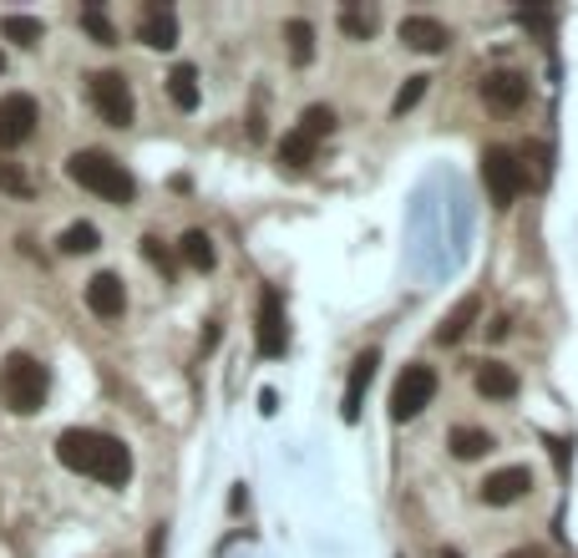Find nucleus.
Returning <instances> with one entry per match:
<instances>
[{"label": "nucleus", "instance_id": "obj_1", "mask_svg": "<svg viewBox=\"0 0 578 558\" xmlns=\"http://www.w3.org/2000/svg\"><path fill=\"white\" fill-rule=\"evenodd\" d=\"M56 462L81 472V478H97L102 488H122L132 478V453L118 437L107 432H87V426H71L56 437Z\"/></svg>", "mask_w": 578, "mask_h": 558}, {"label": "nucleus", "instance_id": "obj_2", "mask_svg": "<svg viewBox=\"0 0 578 558\" xmlns=\"http://www.w3.org/2000/svg\"><path fill=\"white\" fill-rule=\"evenodd\" d=\"M66 174H71V183H81L87 193H97V199H107V203H132L137 199L132 174L112 158V153H97V147L71 153V158H66Z\"/></svg>", "mask_w": 578, "mask_h": 558}, {"label": "nucleus", "instance_id": "obj_3", "mask_svg": "<svg viewBox=\"0 0 578 558\" xmlns=\"http://www.w3.org/2000/svg\"><path fill=\"white\" fill-rule=\"evenodd\" d=\"M46 391H52V376H46V366L36 356H26V350L5 356V366H0V397H5L11 412H21V416L41 412Z\"/></svg>", "mask_w": 578, "mask_h": 558}, {"label": "nucleus", "instance_id": "obj_4", "mask_svg": "<svg viewBox=\"0 0 578 558\" xmlns=\"http://www.w3.org/2000/svg\"><path fill=\"white\" fill-rule=\"evenodd\" d=\"M87 97H92L97 118L107 127H132V87L122 71H92L87 77Z\"/></svg>", "mask_w": 578, "mask_h": 558}, {"label": "nucleus", "instance_id": "obj_5", "mask_svg": "<svg viewBox=\"0 0 578 558\" xmlns=\"http://www.w3.org/2000/svg\"><path fill=\"white\" fill-rule=\"evenodd\" d=\"M482 183H487V199L498 203V209H508V203L523 193V168H518V153L513 147H482Z\"/></svg>", "mask_w": 578, "mask_h": 558}, {"label": "nucleus", "instance_id": "obj_6", "mask_svg": "<svg viewBox=\"0 0 578 558\" xmlns=\"http://www.w3.org/2000/svg\"><path fill=\"white\" fill-rule=\"evenodd\" d=\"M432 397H436V371L432 366H407L391 386V416L396 422H416Z\"/></svg>", "mask_w": 578, "mask_h": 558}, {"label": "nucleus", "instance_id": "obj_7", "mask_svg": "<svg viewBox=\"0 0 578 558\" xmlns=\"http://www.w3.org/2000/svg\"><path fill=\"white\" fill-rule=\"evenodd\" d=\"M254 341L264 356H285L289 350V320H285V294L269 284L259 290V310H254Z\"/></svg>", "mask_w": 578, "mask_h": 558}, {"label": "nucleus", "instance_id": "obj_8", "mask_svg": "<svg viewBox=\"0 0 578 558\" xmlns=\"http://www.w3.org/2000/svg\"><path fill=\"white\" fill-rule=\"evenodd\" d=\"M31 133H36V102H31L26 92L0 97V153H5V147H21Z\"/></svg>", "mask_w": 578, "mask_h": 558}, {"label": "nucleus", "instance_id": "obj_9", "mask_svg": "<svg viewBox=\"0 0 578 558\" xmlns=\"http://www.w3.org/2000/svg\"><path fill=\"white\" fill-rule=\"evenodd\" d=\"M482 102H487V112H518V107L527 102V81L518 77V71H487V81H482Z\"/></svg>", "mask_w": 578, "mask_h": 558}, {"label": "nucleus", "instance_id": "obj_10", "mask_svg": "<svg viewBox=\"0 0 578 558\" xmlns=\"http://www.w3.org/2000/svg\"><path fill=\"white\" fill-rule=\"evenodd\" d=\"M137 41H147L153 52H173L178 46V11L173 5H147L143 21H137Z\"/></svg>", "mask_w": 578, "mask_h": 558}, {"label": "nucleus", "instance_id": "obj_11", "mask_svg": "<svg viewBox=\"0 0 578 558\" xmlns=\"http://www.w3.org/2000/svg\"><path fill=\"white\" fill-rule=\"evenodd\" d=\"M527 488H533V472H527V467H498V472L482 482V503L508 507V503H518V498H527Z\"/></svg>", "mask_w": 578, "mask_h": 558}, {"label": "nucleus", "instance_id": "obj_12", "mask_svg": "<svg viewBox=\"0 0 578 558\" xmlns=\"http://www.w3.org/2000/svg\"><path fill=\"white\" fill-rule=\"evenodd\" d=\"M87 310L102 320H118L127 310V290H122L118 275H92L87 279Z\"/></svg>", "mask_w": 578, "mask_h": 558}, {"label": "nucleus", "instance_id": "obj_13", "mask_svg": "<svg viewBox=\"0 0 578 558\" xmlns=\"http://www.w3.org/2000/svg\"><path fill=\"white\" fill-rule=\"evenodd\" d=\"M401 41H407L411 52H447V26H442V21H432V15H407V21H401Z\"/></svg>", "mask_w": 578, "mask_h": 558}, {"label": "nucleus", "instance_id": "obj_14", "mask_svg": "<svg viewBox=\"0 0 578 558\" xmlns=\"http://www.w3.org/2000/svg\"><path fill=\"white\" fill-rule=\"evenodd\" d=\"M376 366H381V356L376 350H360L355 356V366H351V386H345V422H355L360 416V401H366V391H370V376H376Z\"/></svg>", "mask_w": 578, "mask_h": 558}, {"label": "nucleus", "instance_id": "obj_15", "mask_svg": "<svg viewBox=\"0 0 578 558\" xmlns=\"http://www.w3.org/2000/svg\"><path fill=\"white\" fill-rule=\"evenodd\" d=\"M473 386H477V397H487V401H508L518 391V376L502 360H482L473 371Z\"/></svg>", "mask_w": 578, "mask_h": 558}, {"label": "nucleus", "instance_id": "obj_16", "mask_svg": "<svg viewBox=\"0 0 578 558\" xmlns=\"http://www.w3.org/2000/svg\"><path fill=\"white\" fill-rule=\"evenodd\" d=\"M447 447H452V457H457V462H477V457L492 453V432H482V426H452Z\"/></svg>", "mask_w": 578, "mask_h": 558}, {"label": "nucleus", "instance_id": "obj_17", "mask_svg": "<svg viewBox=\"0 0 578 558\" xmlns=\"http://www.w3.org/2000/svg\"><path fill=\"white\" fill-rule=\"evenodd\" d=\"M178 259H184L188 269H198V275H209V269L219 265V249H213V239L203 228H188L184 239H178Z\"/></svg>", "mask_w": 578, "mask_h": 558}, {"label": "nucleus", "instance_id": "obj_18", "mask_svg": "<svg viewBox=\"0 0 578 558\" xmlns=\"http://www.w3.org/2000/svg\"><path fill=\"white\" fill-rule=\"evenodd\" d=\"M518 168H523V188H548V174H553L548 147H543V143H527L523 153H518Z\"/></svg>", "mask_w": 578, "mask_h": 558}, {"label": "nucleus", "instance_id": "obj_19", "mask_svg": "<svg viewBox=\"0 0 578 558\" xmlns=\"http://www.w3.org/2000/svg\"><path fill=\"white\" fill-rule=\"evenodd\" d=\"M477 320V294H467L457 310H452L447 320H442V331H436V346H457L462 335H467V325Z\"/></svg>", "mask_w": 578, "mask_h": 558}, {"label": "nucleus", "instance_id": "obj_20", "mask_svg": "<svg viewBox=\"0 0 578 558\" xmlns=\"http://www.w3.org/2000/svg\"><path fill=\"white\" fill-rule=\"evenodd\" d=\"M168 97H173V107H184V112H193L198 107V71L188 67V62L168 71Z\"/></svg>", "mask_w": 578, "mask_h": 558}, {"label": "nucleus", "instance_id": "obj_21", "mask_svg": "<svg viewBox=\"0 0 578 558\" xmlns=\"http://www.w3.org/2000/svg\"><path fill=\"white\" fill-rule=\"evenodd\" d=\"M335 21H341V31L351 41H370V36H376V5H345Z\"/></svg>", "mask_w": 578, "mask_h": 558}, {"label": "nucleus", "instance_id": "obj_22", "mask_svg": "<svg viewBox=\"0 0 578 558\" xmlns=\"http://www.w3.org/2000/svg\"><path fill=\"white\" fill-rule=\"evenodd\" d=\"M279 163L300 174V168H310V163H315V143H310V137H304L300 127H294V133H289L285 143H279Z\"/></svg>", "mask_w": 578, "mask_h": 558}, {"label": "nucleus", "instance_id": "obj_23", "mask_svg": "<svg viewBox=\"0 0 578 558\" xmlns=\"http://www.w3.org/2000/svg\"><path fill=\"white\" fill-rule=\"evenodd\" d=\"M0 36L15 41V46H36V41L46 36V26H41L36 15H5V21H0Z\"/></svg>", "mask_w": 578, "mask_h": 558}, {"label": "nucleus", "instance_id": "obj_24", "mask_svg": "<svg viewBox=\"0 0 578 558\" xmlns=\"http://www.w3.org/2000/svg\"><path fill=\"white\" fill-rule=\"evenodd\" d=\"M285 41H289V62H294V67H304V62L315 56V31H310V21H289Z\"/></svg>", "mask_w": 578, "mask_h": 558}, {"label": "nucleus", "instance_id": "obj_25", "mask_svg": "<svg viewBox=\"0 0 578 558\" xmlns=\"http://www.w3.org/2000/svg\"><path fill=\"white\" fill-rule=\"evenodd\" d=\"M300 133L310 137V143H320V137L335 133V107L315 102V107H304V118H300Z\"/></svg>", "mask_w": 578, "mask_h": 558}, {"label": "nucleus", "instance_id": "obj_26", "mask_svg": "<svg viewBox=\"0 0 578 558\" xmlns=\"http://www.w3.org/2000/svg\"><path fill=\"white\" fill-rule=\"evenodd\" d=\"M426 87H432V77H407L401 81V92H396V102H391V118H407L411 107L426 97Z\"/></svg>", "mask_w": 578, "mask_h": 558}, {"label": "nucleus", "instance_id": "obj_27", "mask_svg": "<svg viewBox=\"0 0 578 558\" xmlns=\"http://www.w3.org/2000/svg\"><path fill=\"white\" fill-rule=\"evenodd\" d=\"M81 31H87L97 46H118V31H112V21H107L97 5H87V11H81Z\"/></svg>", "mask_w": 578, "mask_h": 558}, {"label": "nucleus", "instance_id": "obj_28", "mask_svg": "<svg viewBox=\"0 0 578 558\" xmlns=\"http://www.w3.org/2000/svg\"><path fill=\"white\" fill-rule=\"evenodd\" d=\"M0 193H11V199H31V178L21 163H5L0 158Z\"/></svg>", "mask_w": 578, "mask_h": 558}, {"label": "nucleus", "instance_id": "obj_29", "mask_svg": "<svg viewBox=\"0 0 578 558\" xmlns=\"http://www.w3.org/2000/svg\"><path fill=\"white\" fill-rule=\"evenodd\" d=\"M143 259H147L153 269H158L163 279H173V275H178V259L168 254V244H163V239H143Z\"/></svg>", "mask_w": 578, "mask_h": 558}, {"label": "nucleus", "instance_id": "obj_30", "mask_svg": "<svg viewBox=\"0 0 578 558\" xmlns=\"http://www.w3.org/2000/svg\"><path fill=\"white\" fill-rule=\"evenodd\" d=\"M62 249H66V254H92V249H97V228H92V224H71V228L62 234Z\"/></svg>", "mask_w": 578, "mask_h": 558}, {"label": "nucleus", "instance_id": "obj_31", "mask_svg": "<svg viewBox=\"0 0 578 558\" xmlns=\"http://www.w3.org/2000/svg\"><path fill=\"white\" fill-rule=\"evenodd\" d=\"M508 331H513V320H508V315H498L492 325H487V341H502Z\"/></svg>", "mask_w": 578, "mask_h": 558}, {"label": "nucleus", "instance_id": "obj_32", "mask_svg": "<svg viewBox=\"0 0 578 558\" xmlns=\"http://www.w3.org/2000/svg\"><path fill=\"white\" fill-rule=\"evenodd\" d=\"M213 346H219V320H209V331H203V356H209Z\"/></svg>", "mask_w": 578, "mask_h": 558}, {"label": "nucleus", "instance_id": "obj_33", "mask_svg": "<svg viewBox=\"0 0 578 558\" xmlns=\"http://www.w3.org/2000/svg\"><path fill=\"white\" fill-rule=\"evenodd\" d=\"M502 558H548L543 548H518V554H502Z\"/></svg>", "mask_w": 578, "mask_h": 558}, {"label": "nucleus", "instance_id": "obj_34", "mask_svg": "<svg viewBox=\"0 0 578 558\" xmlns=\"http://www.w3.org/2000/svg\"><path fill=\"white\" fill-rule=\"evenodd\" d=\"M442 558H462V554H457V548H447V554H442Z\"/></svg>", "mask_w": 578, "mask_h": 558}, {"label": "nucleus", "instance_id": "obj_35", "mask_svg": "<svg viewBox=\"0 0 578 558\" xmlns=\"http://www.w3.org/2000/svg\"><path fill=\"white\" fill-rule=\"evenodd\" d=\"M0 77H5V52H0Z\"/></svg>", "mask_w": 578, "mask_h": 558}]
</instances>
